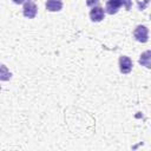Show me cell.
Here are the masks:
<instances>
[{"instance_id": "cell-1", "label": "cell", "mask_w": 151, "mask_h": 151, "mask_svg": "<svg viewBox=\"0 0 151 151\" xmlns=\"http://www.w3.org/2000/svg\"><path fill=\"white\" fill-rule=\"evenodd\" d=\"M133 37L139 42H146L147 39H149V29H147V27L143 26V25L137 26L134 28V31H133Z\"/></svg>"}, {"instance_id": "cell-2", "label": "cell", "mask_w": 151, "mask_h": 151, "mask_svg": "<svg viewBox=\"0 0 151 151\" xmlns=\"http://www.w3.org/2000/svg\"><path fill=\"white\" fill-rule=\"evenodd\" d=\"M37 6L32 1V0H27L25 4H24V8H22V12H24V15L28 19H33L35 15H37Z\"/></svg>"}, {"instance_id": "cell-3", "label": "cell", "mask_w": 151, "mask_h": 151, "mask_svg": "<svg viewBox=\"0 0 151 151\" xmlns=\"http://www.w3.org/2000/svg\"><path fill=\"white\" fill-rule=\"evenodd\" d=\"M104 15H105V11L100 7V6H94L92 7V9L90 11V18L92 21L94 22H99L104 19Z\"/></svg>"}, {"instance_id": "cell-4", "label": "cell", "mask_w": 151, "mask_h": 151, "mask_svg": "<svg viewBox=\"0 0 151 151\" xmlns=\"http://www.w3.org/2000/svg\"><path fill=\"white\" fill-rule=\"evenodd\" d=\"M119 70L122 73H130V71L132 70V61L129 57L122 55L119 58Z\"/></svg>"}, {"instance_id": "cell-5", "label": "cell", "mask_w": 151, "mask_h": 151, "mask_svg": "<svg viewBox=\"0 0 151 151\" xmlns=\"http://www.w3.org/2000/svg\"><path fill=\"white\" fill-rule=\"evenodd\" d=\"M122 5H123L122 0H109L106 2V8L105 9L109 14H116Z\"/></svg>"}, {"instance_id": "cell-6", "label": "cell", "mask_w": 151, "mask_h": 151, "mask_svg": "<svg viewBox=\"0 0 151 151\" xmlns=\"http://www.w3.org/2000/svg\"><path fill=\"white\" fill-rule=\"evenodd\" d=\"M61 8H63L61 0H47L46 2V9L50 12H58Z\"/></svg>"}, {"instance_id": "cell-7", "label": "cell", "mask_w": 151, "mask_h": 151, "mask_svg": "<svg viewBox=\"0 0 151 151\" xmlns=\"http://www.w3.org/2000/svg\"><path fill=\"white\" fill-rule=\"evenodd\" d=\"M139 64L146 68H151V51H145L139 57Z\"/></svg>"}, {"instance_id": "cell-8", "label": "cell", "mask_w": 151, "mask_h": 151, "mask_svg": "<svg viewBox=\"0 0 151 151\" xmlns=\"http://www.w3.org/2000/svg\"><path fill=\"white\" fill-rule=\"evenodd\" d=\"M149 2H150V0H137V5H138V8H139L140 11L145 9V7L149 5Z\"/></svg>"}, {"instance_id": "cell-9", "label": "cell", "mask_w": 151, "mask_h": 151, "mask_svg": "<svg viewBox=\"0 0 151 151\" xmlns=\"http://www.w3.org/2000/svg\"><path fill=\"white\" fill-rule=\"evenodd\" d=\"M98 2H99V0H86V5L90 7H94Z\"/></svg>"}, {"instance_id": "cell-10", "label": "cell", "mask_w": 151, "mask_h": 151, "mask_svg": "<svg viewBox=\"0 0 151 151\" xmlns=\"http://www.w3.org/2000/svg\"><path fill=\"white\" fill-rule=\"evenodd\" d=\"M122 1H123V5H125L126 9H130V7H131V1H130V0H122Z\"/></svg>"}, {"instance_id": "cell-11", "label": "cell", "mask_w": 151, "mask_h": 151, "mask_svg": "<svg viewBox=\"0 0 151 151\" xmlns=\"http://www.w3.org/2000/svg\"><path fill=\"white\" fill-rule=\"evenodd\" d=\"M14 4H17V5H20V4H22L25 0H12Z\"/></svg>"}]
</instances>
